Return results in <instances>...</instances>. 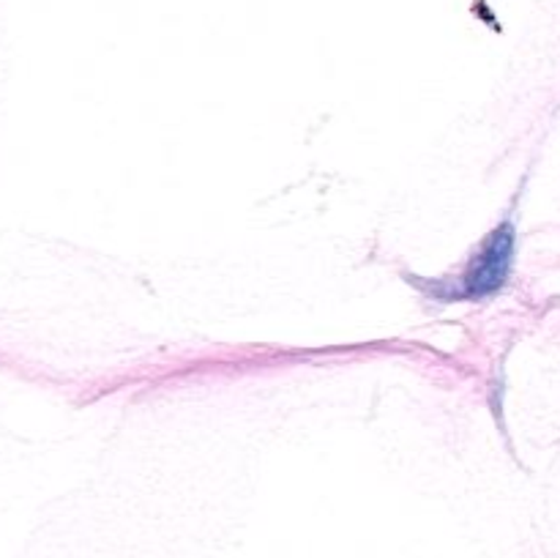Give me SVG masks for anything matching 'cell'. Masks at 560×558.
I'll return each mask as SVG.
<instances>
[{"mask_svg": "<svg viewBox=\"0 0 560 558\" xmlns=\"http://www.w3.org/2000/svg\"><path fill=\"white\" fill-rule=\"evenodd\" d=\"M514 249H517V230L512 219H503L476 249L468 266L457 277V282H424L421 277H410V284L424 290L435 301H485L501 293L512 277Z\"/></svg>", "mask_w": 560, "mask_h": 558, "instance_id": "6da1fadb", "label": "cell"}]
</instances>
